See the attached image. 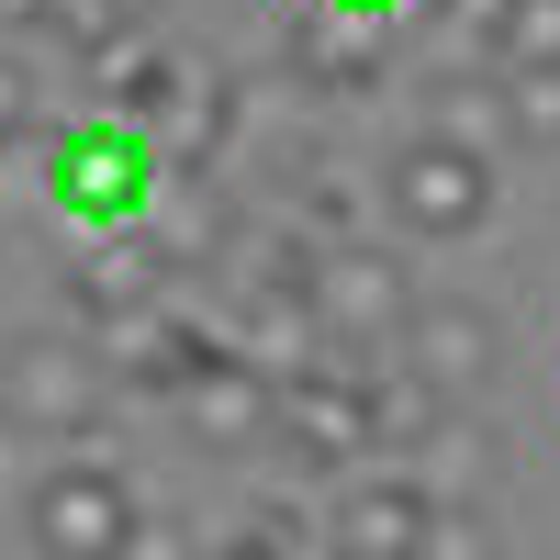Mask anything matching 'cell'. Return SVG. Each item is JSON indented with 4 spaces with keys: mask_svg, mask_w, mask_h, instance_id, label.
Returning <instances> with one entry per match:
<instances>
[{
    "mask_svg": "<svg viewBox=\"0 0 560 560\" xmlns=\"http://www.w3.org/2000/svg\"><path fill=\"white\" fill-rule=\"evenodd\" d=\"M158 191H168V147H158L147 124L90 113V124H57V135H45V202H57L68 224H90V236L147 224Z\"/></svg>",
    "mask_w": 560,
    "mask_h": 560,
    "instance_id": "1",
    "label": "cell"
},
{
    "mask_svg": "<svg viewBox=\"0 0 560 560\" xmlns=\"http://www.w3.org/2000/svg\"><path fill=\"white\" fill-rule=\"evenodd\" d=\"M382 213L404 224L415 247H471L482 224L504 213V179H493V158H482V147H459V135L415 124L404 147L382 158Z\"/></svg>",
    "mask_w": 560,
    "mask_h": 560,
    "instance_id": "2",
    "label": "cell"
},
{
    "mask_svg": "<svg viewBox=\"0 0 560 560\" xmlns=\"http://www.w3.org/2000/svg\"><path fill=\"white\" fill-rule=\"evenodd\" d=\"M23 527H34V560H135L147 504H135V482L113 459H45L23 493Z\"/></svg>",
    "mask_w": 560,
    "mask_h": 560,
    "instance_id": "3",
    "label": "cell"
},
{
    "mask_svg": "<svg viewBox=\"0 0 560 560\" xmlns=\"http://www.w3.org/2000/svg\"><path fill=\"white\" fill-rule=\"evenodd\" d=\"M102 404H113V382H102L90 348H68V337L0 348V427H23L45 448H79V438H102Z\"/></svg>",
    "mask_w": 560,
    "mask_h": 560,
    "instance_id": "4",
    "label": "cell"
},
{
    "mask_svg": "<svg viewBox=\"0 0 560 560\" xmlns=\"http://www.w3.org/2000/svg\"><path fill=\"white\" fill-rule=\"evenodd\" d=\"M280 448L314 459V471H337V459L382 448V370L370 359H337V370H280Z\"/></svg>",
    "mask_w": 560,
    "mask_h": 560,
    "instance_id": "5",
    "label": "cell"
},
{
    "mask_svg": "<svg viewBox=\"0 0 560 560\" xmlns=\"http://www.w3.org/2000/svg\"><path fill=\"white\" fill-rule=\"evenodd\" d=\"M415 269L393 247H370V236H337L314 258V314H325V337L337 348H404V325H415Z\"/></svg>",
    "mask_w": 560,
    "mask_h": 560,
    "instance_id": "6",
    "label": "cell"
},
{
    "mask_svg": "<svg viewBox=\"0 0 560 560\" xmlns=\"http://www.w3.org/2000/svg\"><path fill=\"white\" fill-rule=\"evenodd\" d=\"M404 370H415V382H438L448 404H482L493 370H504V325H493V303L427 292V303H415V325H404Z\"/></svg>",
    "mask_w": 560,
    "mask_h": 560,
    "instance_id": "7",
    "label": "cell"
},
{
    "mask_svg": "<svg viewBox=\"0 0 560 560\" xmlns=\"http://www.w3.org/2000/svg\"><path fill=\"white\" fill-rule=\"evenodd\" d=\"M179 415H191L202 448H269L280 438V370H258L236 337H224L191 382H179Z\"/></svg>",
    "mask_w": 560,
    "mask_h": 560,
    "instance_id": "8",
    "label": "cell"
},
{
    "mask_svg": "<svg viewBox=\"0 0 560 560\" xmlns=\"http://www.w3.org/2000/svg\"><path fill=\"white\" fill-rule=\"evenodd\" d=\"M280 68H292L314 102H348V90L382 79V23H337L325 0H292V12H280Z\"/></svg>",
    "mask_w": 560,
    "mask_h": 560,
    "instance_id": "9",
    "label": "cell"
},
{
    "mask_svg": "<svg viewBox=\"0 0 560 560\" xmlns=\"http://www.w3.org/2000/svg\"><path fill=\"white\" fill-rule=\"evenodd\" d=\"M168 247H158V224H113V236H90V258H79V280H68V303L90 314V325H124V314H147V303H168Z\"/></svg>",
    "mask_w": 560,
    "mask_h": 560,
    "instance_id": "10",
    "label": "cell"
},
{
    "mask_svg": "<svg viewBox=\"0 0 560 560\" xmlns=\"http://www.w3.org/2000/svg\"><path fill=\"white\" fill-rule=\"evenodd\" d=\"M427 516H438V493H427V482L370 471V482H348V493H337L325 538H337V560H415V549H427Z\"/></svg>",
    "mask_w": 560,
    "mask_h": 560,
    "instance_id": "11",
    "label": "cell"
},
{
    "mask_svg": "<svg viewBox=\"0 0 560 560\" xmlns=\"http://www.w3.org/2000/svg\"><path fill=\"white\" fill-rule=\"evenodd\" d=\"M504 147L560 158V68H504Z\"/></svg>",
    "mask_w": 560,
    "mask_h": 560,
    "instance_id": "12",
    "label": "cell"
},
{
    "mask_svg": "<svg viewBox=\"0 0 560 560\" xmlns=\"http://www.w3.org/2000/svg\"><path fill=\"white\" fill-rule=\"evenodd\" d=\"M438 135H459V147H504V79H459V90H438V113H427Z\"/></svg>",
    "mask_w": 560,
    "mask_h": 560,
    "instance_id": "13",
    "label": "cell"
},
{
    "mask_svg": "<svg viewBox=\"0 0 560 560\" xmlns=\"http://www.w3.org/2000/svg\"><path fill=\"white\" fill-rule=\"evenodd\" d=\"M415 560H504V538H493V504H459V493H438L427 549H415Z\"/></svg>",
    "mask_w": 560,
    "mask_h": 560,
    "instance_id": "14",
    "label": "cell"
},
{
    "mask_svg": "<svg viewBox=\"0 0 560 560\" xmlns=\"http://www.w3.org/2000/svg\"><path fill=\"white\" fill-rule=\"evenodd\" d=\"M493 68H560V0H504Z\"/></svg>",
    "mask_w": 560,
    "mask_h": 560,
    "instance_id": "15",
    "label": "cell"
},
{
    "mask_svg": "<svg viewBox=\"0 0 560 560\" xmlns=\"http://www.w3.org/2000/svg\"><path fill=\"white\" fill-rule=\"evenodd\" d=\"M34 124H45V68L23 45H0V147H23Z\"/></svg>",
    "mask_w": 560,
    "mask_h": 560,
    "instance_id": "16",
    "label": "cell"
},
{
    "mask_svg": "<svg viewBox=\"0 0 560 560\" xmlns=\"http://www.w3.org/2000/svg\"><path fill=\"white\" fill-rule=\"evenodd\" d=\"M438 34H448V45H471V57H493V34H504V0H438Z\"/></svg>",
    "mask_w": 560,
    "mask_h": 560,
    "instance_id": "17",
    "label": "cell"
},
{
    "mask_svg": "<svg viewBox=\"0 0 560 560\" xmlns=\"http://www.w3.org/2000/svg\"><path fill=\"white\" fill-rule=\"evenodd\" d=\"M325 12H337V23H382V34H393V23L415 12V0H325Z\"/></svg>",
    "mask_w": 560,
    "mask_h": 560,
    "instance_id": "18",
    "label": "cell"
}]
</instances>
